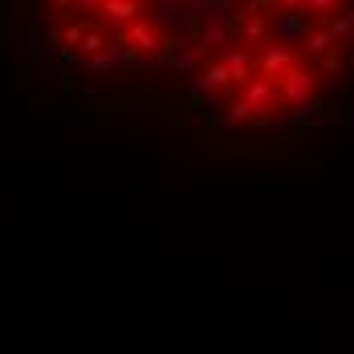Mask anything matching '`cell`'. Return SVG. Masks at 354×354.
Wrapping results in <instances>:
<instances>
[{
	"label": "cell",
	"mask_w": 354,
	"mask_h": 354,
	"mask_svg": "<svg viewBox=\"0 0 354 354\" xmlns=\"http://www.w3.org/2000/svg\"><path fill=\"white\" fill-rule=\"evenodd\" d=\"M179 62L236 127L301 122L351 73V0H204Z\"/></svg>",
	"instance_id": "1"
}]
</instances>
